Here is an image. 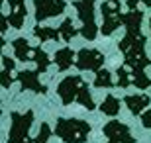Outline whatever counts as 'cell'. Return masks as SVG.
I'll use <instances>...</instances> for the list:
<instances>
[{"label":"cell","mask_w":151,"mask_h":143,"mask_svg":"<svg viewBox=\"0 0 151 143\" xmlns=\"http://www.w3.org/2000/svg\"><path fill=\"white\" fill-rule=\"evenodd\" d=\"M120 51L124 53V61L129 71H143L149 65V57L145 53V35L139 32H126L120 41Z\"/></svg>","instance_id":"6da1fadb"},{"label":"cell","mask_w":151,"mask_h":143,"mask_svg":"<svg viewBox=\"0 0 151 143\" xmlns=\"http://www.w3.org/2000/svg\"><path fill=\"white\" fill-rule=\"evenodd\" d=\"M90 133V126L84 120H67L59 118L55 124V135L65 143H84Z\"/></svg>","instance_id":"7a4b0ae2"},{"label":"cell","mask_w":151,"mask_h":143,"mask_svg":"<svg viewBox=\"0 0 151 143\" xmlns=\"http://www.w3.org/2000/svg\"><path fill=\"white\" fill-rule=\"evenodd\" d=\"M73 6L77 8V16L83 24L81 35L92 41L98 33V26L94 20V0H73Z\"/></svg>","instance_id":"3957f363"},{"label":"cell","mask_w":151,"mask_h":143,"mask_svg":"<svg viewBox=\"0 0 151 143\" xmlns=\"http://www.w3.org/2000/svg\"><path fill=\"white\" fill-rule=\"evenodd\" d=\"M12 126L10 132H8V143H20L24 139H28L29 127L34 124V112L28 110L26 114H20V112H12Z\"/></svg>","instance_id":"277c9868"},{"label":"cell","mask_w":151,"mask_h":143,"mask_svg":"<svg viewBox=\"0 0 151 143\" xmlns=\"http://www.w3.org/2000/svg\"><path fill=\"white\" fill-rule=\"evenodd\" d=\"M100 12H102V18H104V22H102V35H112L122 24V8L120 4L112 2V0H108V2H102L100 6Z\"/></svg>","instance_id":"5b68a950"},{"label":"cell","mask_w":151,"mask_h":143,"mask_svg":"<svg viewBox=\"0 0 151 143\" xmlns=\"http://www.w3.org/2000/svg\"><path fill=\"white\" fill-rule=\"evenodd\" d=\"M83 77L81 75H73V77H67L63 78L59 86H57V94H59V98L65 106H69L71 102H77V94L83 86Z\"/></svg>","instance_id":"8992f818"},{"label":"cell","mask_w":151,"mask_h":143,"mask_svg":"<svg viewBox=\"0 0 151 143\" xmlns=\"http://www.w3.org/2000/svg\"><path fill=\"white\" fill-rule=\"evenodd\" d=\"M34 6H35V20L43 22L47 18L63 14L67 8V2L65 0H34Z\"/></svg>","instance_id":"52a82bcc"},{"label":"cell","mask_w":151,"mask_h":143,"mask_svg":"<svg viewBox=\"0 0 151 143\" xmlns=\"http://www.w3.org/2000/svg\"><path fill=\"white\" fill-rule=\"evenodd\" d=\"M77 69L78 71H98L104 65V55L98 49H81L77 53Z\"/></svg>","instance_id":"ba28073f"},{"label":"cell","mask_w":151,"mask_h":143,"mask_svg":"<svg viewBox=\"0 0 151 143\" xmlns=\"http://www.w3.org/2000/svg\"><path fill=\"white\" fill-rule=\"evenodd\" d=\"M104 135L108 137V143H134V135L129 133V127L120 124L118 120L108 121L104 126Z\"/></svg>","instance_id":"9c48e42d"},{"label":"cell","mask_w":151,"mask_h":143,"mask_svg":"<svg viewBox=\"0 0 151 143\" xmlns=\"http://www.w3.org/2000/svg\"><path fill=\"white\" fill-rule=\"evenodd\" d=\"M16 78H18V83L22 84L24 90H32V92H37V94H47L45 84L39 83L37 71H20L16 75Z\"/></svg>","instance_id":"30bf717a"},{"label":"cell","mask_w":151,"mask_h":143,"mask_svg":"<svg viewBox=\"0 0 151 143\" xmlns=\"http://www.w3.org/2000/svg\"><path fill=\"white\" fill-rule=\"evenodd\" d=\"M8 6L12 8V12L8 14V22H10L12 28L20 29L24 26V20H26V0H8Z\"/></svg>","instance_id":"8fae6325"},{"label":"cell","mask_w":151,"mask_h":143,"mask_svg":"<svg viewBox=\"0 0 151 143\" xmlns=\"http://www.w3.org/2000/svg\"><path fill=\"white\" fill-rule=\"evenodd\" d=\"M124 102L128 104V110L134 116H141V112L151 104V98L147 94H134V96H126Z\"/></svg>","instance_id":"7c38bea8"},{"label":"cell","mask_w":151,"mask_h":143,"mask_svg":"<svg viewBox=\"0 0 151 143\" xmlns=\"http://www.w3.org/2000/svg\"><path fill=\"white\" fill-rule=\"evenodd\" d=\"M141 20H143V12L141 10H128L122 12V24L126 32H139L141 29Z\"/></svg>","instance_id":"4fadbf2b"},{"label":"cell","mask_w":151,"mask_h":143,"mask_svg":"<svg viewBox=\"0 0 151 143\" xmlns=\"http://www.w3.org/2000/svg\"><path fill=\"white\" fill-rule=\"evenodd\" d=\"M53 61H55V65H57L59 71H67V69H71V65L77 63V55L73 53L71 47H63V49H59L55 53Z\"/></svg>","instance_id":"5bb4252c"},{"label":"cell","mask_w":151,"mask_h":143,"mask_svg":"<svg viewBox=\"0 0 151 143\" xmlns=\"http://www.w3.org/2000/svg\"><path fill=\"white\" fill-rule=\"evenodd\" d=\"M12 47H14V55H16V59L20 61H32L34 59V47L28 43V39L24 37H18L12 41Z\"/></svg>","instance_id":"9a60e30c"},{"label":"cell","mask_w":151,"mask_h":143,"mask_svg":"<svg viewBox=\"0 0 151 143\" xmlns=\"http://www.w3.org/2000/svg\"><path fill=\"white\" fill-rule=\"evenodd\" d=\"M34 35L39 41H59L61 37V32L55 28H43V26H35L34 28Z\"/></svg>","instance_id":"2e32d148"},{"label":"cell","mask_w":151,"mask_h":143,"mask_svg":"<svg viewBox=\"0 0 151 143\" xmlns=\"http://www.w3.org/2000/svg\"><path fill=\"white\" fill-rule=\"evenodd\" d=\"M94 86L96 88H112L116 86V83L112 80V73L106 71L104 67L96 71V77H94Z\"/></svg>","instance_id":"e0dca14e"},{"label":"cell","mask_w":151,"mask_h":143,"mask_svg":"<svg viewBox=\"0 0 151 143\" xmlns=\"http://www.w3.org/2000/svg\"><path fill=\"white\" fill-rule=\"evenodd\" d=\"M77 102L83 106V108H86V110H94V108H96V106H94V100H92V94H90L88 84H86V83H83V86H81V90H78Z\"/></svg>","instance_id":"ac0fdd59"},{"label":"cell","mask_w":151,"mask_h":143,"mask_svg":"<svg viewBox=\"0 0 151 143\" xmlns=\"http://www.w3.org/2000/svg\"><path fill=\"white\" fill-rule=\"evenodd\" d=\"M100 110H102V114H106V116H118V112H120V100L116 96H112V94H108L106 98H104V102L100 104Z\"/></svg>","instance_id":"d6986e66"},{"label":"cell","mask_w":151,"mask_h":143,"mask_svg":"<svg viewBox=\"0 0 151 143\" xmlns=\"http://www.w3.org/2000/svg\"><path fill=\"white\" fill-rule=\"evenodd\" d=\"M32 61L37 65V73H45L47 67H49V63H51V59L47 57V53L41 47H34V59Z\"/></svg>","instance_id":"ffe728a7"},{"label":"cell","mask_w":151,"mask_h":143,"mask_svg":"<svg viewBox=\"0 0 151 143\" xmlns=\"http://www.w3.org/2000/svg\"><path fill=\"white\" fill-rule=\"evenodd\" d=\"M132 84H134L135 88L145 90V88L151 86V78L147 77L143 71H132Z\"/></svg>","instance_id":"44dd1931"},{"label":"cell","mask_w":151,"mask_h":143,"mask_svg":"<svg viewBox=\"0 0 151 143\" xmlns=\"http://www.w3.org/2000/svg\"><path fill=\"white\" fill-rule=\"evenodd\" d=\"M59 32H61V37H63V41H71V39L77 35V33H81L77 28L73 26V20L71 18H67L65 22L61 24V28H59Z\"/></svg>","instance_id":"7402d4cb"},{"label":"cell","mask_w":151,"mask_h":143,"mask_svg":"<svg viewBox=\"0 0 151 143\" xmlns=\"http://www.w3.org/2000/svg\"><path fill=\"white\" fill-rule=\"evenodd\" d=\"M116 73H118L116 86L118 88H128L132 84V73H128V67H120Z\"/></svg>","instance_id":"603a6c76"},{"label":"cell","mask_w":151,"mask_h":143,"mask_svg":"<svg viewBox=\"0 0 151 143\" xmlns=\"http://www.w3.org/2000/svg\"><path fill=\"white\" fill-rule=\"evenodd\" d=\"M49 135H51V127H49V124H41V127H39V133H37V137H35L34 141H35V143H47Z\"/></svg>","instance_id":"cb8c5ba5"},{"label":"cell","mask_w":151,"mask_h":143,"mask_svg":"<svg viewBox=\"0 0 151 143\" xmlns=\"http://www.w3.org/2000/svg\"><path fill=\"white\" fill-rule=\"evenodd\" d=\"M12 71H6V69H2V77H0V84H2V88H10L12 86Z\"/></svg>","instance_id":"d4e9b609"},{"label":"cell","mask_w":151,"mask_h":143,"mask_svg":"<svg viewBox=\"0 0 151 143\" xmlns=\"http://www.w3.org/2000/svg\"><path fill=\"white\" fill-rule=\"evenodd\" d=\"M141 124H143V127L151 129V110H143L141 112Z\"/></svg>","instance_id":"484cf974"},{"label":"cell","mask_w":151,"mask_h":143,"mask_svg":"<svg viewBox=\"0 0 151 143\" xmlns=\"http://www.w3.org/2000/svg\"><path fill=\"white\" fill-rule=\"evenodd\" d=\"M2 69H6V71H14V61H12L8 55H2Z\"/></svg>","instance_id":"4316f807"},{"label":"cell","mask_w":151,"mask_h":143,"mask_svg":"<svg viewBox=\"0 0 151 143\" xmlns=\"http://www.w3.org/2000/svg\"><path fill=\"white\" fill-rule=\"evenodd\" d=\"M139 2H141V0H128V2H126V6H128V10H135Z\"/></svg>","instance_id":"83f0119b"},{"label":"cell","mask_w":151,"mask_h":143,"mask_svg":"<svg viewBox=\"0 0 151 143\" xmlns=\"http://www.w3.org/2000/svg\"><path fill=\"white\" fill-rule=\"evenodd\" d=\"M20 143H35V141H29V139H24V141H20Z\"/></svg>","instance_id":"f1b7e54d"},{"label":"cell","mask_w":151,"mask_h":143,"mask_svg":"<svg viewBox=\"0 0 151 143\" xmlns=\"http://www.w3.org/2000/svg\"><path fill=\"white\" fill-rule=\"evenodd\" d=\"M112 2H116V4H120V0H112Z\"/></svg>","instance_id":"f546056e"},{"label":"cell","mask_w":151,"mask_h":143,"mask_svg":"<svg viewBox=\"0 0 151 143\" xmlns=\"http://www.w3.org/2000/svg\"><path fill=\"white\" fill-rule=\"evenodd\" d=\"M149 28H151V18H149Z\"/></svg>","instance_id":"4dcf8cb0"}]
</instances>
